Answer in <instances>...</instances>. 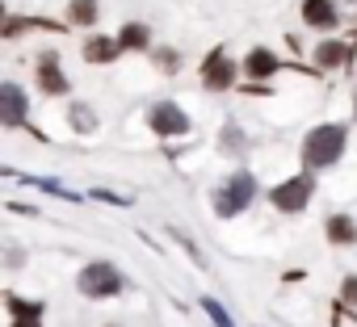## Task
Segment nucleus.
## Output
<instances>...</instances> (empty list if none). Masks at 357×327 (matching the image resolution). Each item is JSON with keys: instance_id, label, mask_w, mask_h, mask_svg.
Segmentation results:
<instances>
[{"instance_id": "nucleus-7", "label": "nucleus", "mask_w": 357, "mask_h": 327, "mask_svg": "<svg viewBox=\"0 0 357 327\" xmlns=\"http://www.w3.org/2000/svg\"><path fill=\"white\" fill-rule=\"evenodd\" d=\"M231 76H236V67H231V59H227L223 51H215V55L202 63V80H206V88H227Z\"/></svg>"}, {"instance_id": "nucleus-1", "label": "nucleus", "mask_w": 357, "mask_h": 327, "mask_svg": "<svg viewBox=\"0 0 357 327\" xmlns=\"http://www.w3.org/2000/svg\"><path fill=\"white\" fill-rule=\"evenodd\" d=\"M344 126H315L303 143V159H307V168H328V164L340 159L344 151Z\"/></svg>"}, {"instance_id": "nucleus-18", "label": "nucleus", "mask_w": 357, "mask_h": 327, "mask_svg": "<svg viewBox=\"0 0 357 327\" xmlns=\"http://www.w3.org/2000/svg\"><path fill=\"white\" fill-rule=\"evenodd\" d=\"M93 198H97V202H114V206H126V198H118V193H109V189H93Z\"/></svg>"}, {"instance_id": "nucleus-8", "label": "nucleus", "mask_w": 357, "mask_h": 327, "mask_svg": "<svg viewBox=\"0 0 357 327\" xmlns=\"http://www.w3.org/2000/svg\"><path fill=\"white\" fill-rule=\"evenodd\" d=\"M303 17H307V26H319V30H332L336 26V9L328 5V0H307Z\"/></svg>"}, {"instance_id": "nucleus-17", "label": "nucleus", "mask_w": 357, "mask_h": 327, "mask_svg": "<svg viewBox=\"0 0 357 327\" xmlns=\"http://www.w3.org/2000/svg\"><path fill=\"white\" fill-rule=\"evenodd\" d=\"M202 306H206V314H211V319H215V327H231V319H227V314H223V306H219V302H215V298H206V302H202Z\"/></svg>"}, {"instance_id": "nucleus-3", "label": "nucleus", "mask_w": 357, "mask_h": 327, "mask_svg": "<svg viewBox=\"0 0 357 327\" xmlns=\"http://www.w3.org/2000/svg\"><path fill=\"white\" fill-rule=\"evenodd\" d=\"M311 193H315V177H294V181H286V185H278L269 198H273V206L278 210H286V214H298V210H307V202H311Z\"/></svg>"}, {"instance_id": "nucleus-20", "label": "nucleus", "mask_w": 357, "mask_h": 327, "mask_svg": "<svg viewBox=\"0 0 357 327\" xmlns=\"http://www.w3.org/2000/svg\"><path fill=\"white\" fill-rule=\"evenodd\" d=\"M353 109H357V101H353Z\"/></svg>"}, {"instance_id": "nucleus-14", "label": "nucleus", "mask_w": 357, "mask_h": 327, "mask_svg": "<svg viewBox=\"0 0 357 327\" xmlns=\"http://www.w3.org/2000/svg\"><path fill=\"white\" fill-rule=\"evenodd\" d=\"M147 38H151V34H147V26H126V30H122V38H118V47L143 51V47H147Z\"/></svg>"}, {"instance_id": "nucleus-15", "label": "nucleus", "mask_w": 357, "mask_h": 327, "mask_svg": "<svg viewBox=\"0 0 357 327\" xmlns=\"http://www.w3.org/2000/svg\"><path fill=\"white\" fill-rule=\"evenodd\" d=\"M315 59H319L324 67H332V63H340V59H344V47H340V42H324V47L315 51Z\"/></svg>"}, {"instance_id": "nucleus-6", "label": "nucleus", "mask_w": 357, "mask_h": 327, "mask_svg": "<svg viewBox=\"0 0 357 327\" xmlns=\"http://www.w3.org/2000/svg\"><path fill=\"white\" fill-rule=\"evenodd\" d=\"M151 130H155V134H185V130H190V118L176 109V105L164 101V105L151 109Z\"/></svg>"}, {"instance_id": "nucleus-12", "label": "nucleus", "mask_w": 357, "mask_h": 327, "mask_svg": "<svg viewBox=\"0 0 357 327\" xmlns=\"http://www.w3.org/2000/svg\"><path fill=\"white\" fill-rule=\"evenodd\" d=\"M328 239L332 244H353L357 239V227H353V218H328Z\"/></svg>"}, {"instance_id": "nucleus-13", "label": "nucleus", "mask_w": 357, "mask_h": 327, "mask_svg": "<svg viewBox=\"0 0 357 327\" xmlns=\"http://www.w3.org/2000/svg\"><path fill=\"white\" fill-rule=\"evenodd\" d=\"M68 17H72L76 26H89V22H97V0H72Z\"/></svg>"}, {"instance_id": "nucleus-5", "label": "nucleus", "mask_w": 357, "mask_h": 327, "mask_svg": "<svg viewBox=\"0 0 357 327\" xmlns=\"http://www.w3.org/2000/svg\"><path fill=\"white\" fill-rule=\"evenodd\" d=\"M26 109H30V101H26V93L17 84H0V122H5V126H22Z\"/></svg>"}, {"instance_id": "nucleus-2", "label": "nucleus", "mask_w": 357, "mask_h": 327, "mask_svg": "<svg viewBox=\"0 0 357 327\" xmlns=\"http://www.w3.org/2000/svg\"><path fill=\"white\" fill-rule=\"evenodd\" d=\"M252 193H257V181H252L248 173H236V177L215 193V210H219V218H236L240 210H248Z\"/></svg>"}, {"instance_id": "nucleus-16", "label": "nucleus", "mask_w": 357, "mask_h": 327, "mask_svg": "<svg viewBox=\"0 0 357 327\" xmlns=\"http://www.w3.org/2000/svg\"><path fill=\"white\" fill-rule=\"evenodd\" d=\"M72 122H76V130H93V113H89V105H72Z\"/></svg>"}, {"instance_id": "nucleus-11", "label": "nucleus", "mask_w": 357, "mask_h": 327, "mask_svg": "<svg viewBox=\"0 0 357 327\" xmlns=\"http://www.w3.org/2000/svg\"><path fill=\"white\" fill-rule=\"evenodd\" d=\"M244 72H248V76H273V72H278V59H273L265 47H257V51L244 59Z\"/></svg>"}, {"instance_id": "nucleus-4", "label": "nucleus", "mask_w": 357, "mask_h": 327, "mask_svg": "<svg viewBox=\"0 0 357 327\" xmlns=\"http://www.w3.org/2000/svg\"><path fill=\"white\" fill-rule=\"evenodd\" d=\"M76 285H80V294H89V298H109V294L122 289V273H118L114 264H89Z\"/></svg>"}, {"instance_id": "nucleus-9", "label": "nucleus", "mask_w": 357, "mask_h": 327, "mask_svg": "<svg viewBox=\"0 0 357 327\" xmlns=\"http://www.w3.org/2000/svg\"><path fill=\"white\" fill-rule=\"evenodd\" d=\"M118 51H122V47H118L114 38H89V42H84V59H89V63H109Z\"/></svg>"}, {"instance_id": "nucleus-10", "label": "nucleus", "mask_w": 357, "mask_h": 327, "mask_svg": "<svg viewBox=\"0 0 357 327\" xmlns=\"http://www.w3.org/2000/svg\"><path fill=\"white\" fill-rule=\"evenodd\" d=\"M38 80H43V88H47V93H68V80L59 76L55 55H43V63H38Z\"/></svg>"}, {"instance_id": "nucleus-19", "label": "nucleus", "mask_w": 357, "mask_h": 327, "mask_svg": "<svg viewBox=\"0 0 357 327\" xmlns=\"http://www.w3.org/2000/svg\"><path fill=\"white\" fill-rule=\"evenodd\" d=\"M344 298H349V302H357V281H344Z\"/></svg>"}]
</instances>
